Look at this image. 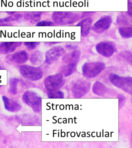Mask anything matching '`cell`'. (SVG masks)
<instances>
[{
  "label": "cell",
  "mask_w": 132,
  "mask_h": 148,
  "mask_svg": "<svg viewBox=\"0 0 132 148\" xmlns=\"http://www.w3.org/2000/svg\"><path fill=\"white\" fill-rule=\"evenodd\" d=\"M52 18L57 25H65L75 23L80 18V15L73 12H55L52 14Z\"/></svg>",
  "instance_id": "cell-1"
},
{
  "label": "cell",
  "mask_w": 132,
  "mask_h": 148,
  "mask_svg": "<svg viewBox=\"0 0 132 148\" xmlns=\"http://www.w3.org/2000/svg\"><path fill=\"white\" fill-rule=\"evenodd\" d=\"M22 100L35 113L41 112L42 109V98L37 93L31 90L25 91L23 95Z\"/></svg>",
  "instance_id": "cell-2"
},
{
  "label": "cell",
  "mask_w": 132,
  "mask_h": 148,
  "mask_svg": "<svg viewBox=\"0 0 132 148\" xmlns=\"http://www.w3.org/2000/svg\"><path fill=\"white\" fill-rule=\"evenodd\" d=\"M110 82L117 88L131 95L132 78L130 77H121L115 74H110L109 76Z\"/></svg>",
  "instance_id": "cell-3"
},
{
  "label": "cell",
  "mask_w": 132,
  "mask_h": 148,
  "mask_svg": "<svg viewBox=\"0 0 132 148\" xmlns=\"http://www.w3.org/2000/svg\"><path fill=\"white\" fill-rule=\"evenodd\" d=\"M105 67V64L102 62L85 63L82 66V74L87 78H93L98 75Z\"/></svg>",
  "instance_id": "cell-4"
},
{
  "label": "cell",
  "mask_w": 132,
  "mask_h": 148,
  "mask_svg": "<svg viewBox=\"0 0 132 148\" xmlns=\"http://www.w3.org/2000/svg\"><path fill=\"white\" fill-rule=\"evenodd\" d=\"M19 72L23 77L32 81L40 80L43 75L42 69L27 65L21 66Z\"/></svg>",
  "instance_id": "cell-5"
},
{
  "label": "cell",
  "mask_w": 132,
  "mask_h": 148,
  "mask_svg": "<svg viewBox=\"0 0 132 148\" xmlns=\"http://www.w3.org/2000/svg\"><path fill=\"white\" fill-rule=\"evenodd\" d=\"M90 87L91 83L89 81L84 79H79L72 84L71 89L74 97L80 98L88 92Z\"/></svg>",
  "instance_id": "cell-6"
},
{
  "label": "cell",
  "mask_w": 132,
  "mask_h": 148,
  "mask_svg": "<svg viewBox=\"0 0 132 148\" xmlns=\"http://www.w3.org/2000/svg\"><path fill=\"white\" fill-rule=\"evenodd\" d=\"M65 81L60 73L47 77L45 80L44 84L46 89L49 91L58 90L64 86Z\"/></svg>",
  "instance_id": "cell-7"
},
{
  "label": "cell",
  "mask_w": 132,
  "mask_h": 148,
  "mask_svg": "<svg viewBox=\"0 0 132 148\" xmlns=\"http://www.w3.org/2000/svg\"><path fill=\"white\" fill-rule=\"evenodd\" d=\"M65 53V51L64 48L60 46L53 47L46 52V63L48 64H52Z\"/></svg>",
  "instance_id": "cell-8"
},
{
  "label": "cell",
  "mask_w": 132,
  "mask_h": 148,
  "mask_svg": "<svg viewBox=\"0 0 132 148\" xmlns=\"http://www.w3.org/2000/svg\"><path fill=\"white\" fill-rule=\"evenodd\" d=\"M112 22V19L111 16H104L94 24L92 30L96 33L101 34L110 27Z\"/></svg>",
  "instance_id": "cell-9"
},
{
  "label": "cell",
  "mask_w": 132,
  "mask_h": 148,
  "mask_svg": "<svg viewBox=\"0 0 132 148\" xmlns=\"http://www.w3.org/2000/svg\"><path fill=\"white\" fill-rule=\"evenodd\" d=\"M29 55L25 50H21L6 57L7 60L10 63L23 64L28 60Z\"/></svg>",
  "instance_id": "cell-10"
},
{
  "label": "cell",
  "mask_w": 132,
  "mask_h": 148,
  "mask_svg": "<svg viewBox=\"0 0 132 148\" xmlns=\"http://www.w3.org/2000/svg\"><path fill=\"white\" fill-rule=\"evenodd\" d=\"M96 49L98 53L106 57H111L115 51L114 48L112 45L104 42H100L97 44Z\"/></svg>",
  "instance_id": "cell-11"
},
{
  "label": "cell",
  "mask_w": 132,
  "mask_h": 148,
  "mask_svg": "<svg viewBox=\"0 0 132 148\" xmlns=\"http://www.w3.org/2000/svg\"><path fill=\"white\" fill-rule=\"evenodd\" d=\"M20 42H3L0 43V53L7 54L13 52L22 45Z\"/></svg>",
  "instance_id": "cell-12"
},
{
  "label": "cell",
  "mask_w": 132,
  "mask_h": 148,
  "mask_svg": "<svg viewBox=\"0 0 132 148\" xmlns=\"http://www.w3.org/2000/svg\"><path fill=\"white\" fill-rule=\"evenodd\" d=\"M5 109L9 112L15 113L19 112L22 108L21 106L15 101L10 99L5 96L2 97Z\"/></svg>",
  "instance_id": "cell-13"
},
{
  "label": "cell",
  "mask_w": 132,
  "mask_h": 148,
  "mask_svg": "<svg viewBox=\"0 0 132 148\" xmlns=\"http://www.w3.org/2000/svg\"><path fill=\"white\" fill-rule=\"evenodd\" d=\"M92 21L91 18H87L83 19L76 25V26H81V36L86 37L88 36L91 27Z\"/></svg>",
  "instance_id": "cell-14"
},
{
  "label": "cell",
  "mask_w": 132,
  "mask_h": 148,
  "mask_svg": "<svg viewBox=\"0 0 132 148\" xmlns=\"http://www.w3.org/2000/svg\"><path fill=\"white\" fill-rule=\"evenodd\" d=\"M81 52L79 50H75L67 53L63 57V62L66 64L75 63L77 64L80 60Z\"/></svg>",
  "instance_id": "cell-15"
},
{
  "label": "cell",
  "mask_w": 132,
  "mask_h": 148,
  "mask_svg": "<svg viewBox=\"0 0 132 148\" xmlns=\"http://www.w3.org/2000/svg\"><path fill=\"white\" fill-rule=\"evenodd\" d=\"M77 64L75 63H69L67 65H63L60 68V73L63 77L69 76L74 73L76 70Z\"/></svg>",
  "instance_id": "cell-16"
},
{
  "label": "cell",
  "mask_w": 132,
  "mask_h": 148,
  "mask_svg": "<svg viewBox=\"0 0 132 148\" xmlns=\"http://www.w3.org/2000/svg\"><path fill=\"white\" fill-rule=\"evenodd\" d=\"M108 89L107 87L101 82L96 81L93 86V91L96 95L100 96H105Z\"/></svg>",
  "instance_id": "cell-17"
},
{
  "label": "cell",
  "mask_w": 132,
  "mask_h": 148,
  "mask_svg": "<svg viewBox=\"0 0 132 148\" xmlns=\"http://www.w3.org/2000/svg\"><path fill=\"white\" fill-rule=\"evenodd\" d=\"M43 60V54L42 52L37 50L32 54L30 57V61L33 65H38L42 62Z\"/></svg>",
  "instance_id": "cell-18"
},
{
  "label": "cell",
  "mask_w": 132,
  "mask_h": 148,
  "mask_svg": "<svg viewBox=\"0 0 132 148\" xmlns=\"http://www.w3.org/2000/svg\"><path fill=\"white\" fill-rule=\"evenodd\" d=\"M42 14L41 12H29L25 16V18L31 22H36L40 20Z\"/></svg>",
  "instance_id": "cell-19"
},
{
  "label": "cell",
  "mask_w": 132,
  "mask_h": 148,
  "mask_svg": "<svg viewBox=\"0 0 132 148\" xmlns=\"http://www.w3.org/2000/svg\"><path fill=\"white\" fill-rule=\"evenodd\" d=\"M119 34L122 38H129L132 36V27L131 26L121 27L119 29Z\"/></svg>",
  "instance_id": "cell-20"
},
{
  "label": "cell",
  "mask_w": 132,
  "mask_h": 148,
  "mask_svg": "<svg viewBox=\"0 0 132 148\" xmlns=\"http://www.w3.org/2000/svg\"><path fill=\"white\" fill-rule=\"evenodd\" d=\"M19 82V79L16 78L10 79L9 81L10 92L13 95H16L17 94V85Z\"/></svg>",
  "instance_id": "cell-21"
},
{
  "label": "cell",
  "mask_w": 132,
  "mask_h": 148,
  "mask_svg": "<svg viewBox=\"0 0 132 148\" xmlns=\"http://www.w3.org/2000/svg\"><path fill=\"white\" fill-rule=\"evenodd\" d=\"M48 97L50 99H63L64 98V93L60 90L50 91L48 94Z\"/></svg>",
  "instance_id": "cell-22"
},
{
  "label": "cell",
  "mask_w": 132,
  "mask_h": 148,
  "mask_svg": "<svg viewBox=\"0 0 132 148\" xmlns=\"http://www.w3.org/2000/svg\"><path fill=\"white\" fill-rule=\"evenodd\" d=\"M40 43L37 42H24V45L28 50H31L36 49Z\"/></svg>",
  "instance_id": "cell-23"
},
{
  "label": "cell",
  "mask_w": 132,
  "mask_h": 148,
  "mask_svg": "<svg viewBox=\"0 0 132 148\" xmlns=\"http://www.w3.org/2000/svg\"><path fill=\"white\" fill-rule=\"evenodd\" d=\"M22 17V14L20 13L11 16H10L4 18L3 20L4 21L9 22L11 21H17L20 19Z\"/></svg>",
  "instance_id": "cell-24"
},
{
  "label": "cell",
  "mask_w": 132,
  "mask_h": 148,
  "mask_svg": "<svg viewBox=\"0 0 132 148\" xmlns=\"http://www.w3.org/2000/svg\"><path fill=\"white\" fill-rule=\"evenodd\" d=\"M54 24L52 22L50 21H41L39 22L38 23L36 24V26H54Z\"/></svg>",
  "instance_id": "cell-25"
},
{
  "label": "cell",
  "mask_w": 132,
  "mask_h": 148,
  "mask_svg": "<svg viewBox=\"0 0 132 148\" xmlns=\"http://www.w3.org/2000/svg\"><path fill=\"white\" fill-rule=\"evenodd\" d=\"M125 101V98L123 96L119 95V108L121 107V106H123Z\"/></svg>",
  "instance_id": "cell-26"
},
{
  "label": "cell",
  "mask_w": 132,
  "mask_h": 148,
  "mask_svg": "<svg viewBox=\"0 0 132 148\" xmlns=\"http://www.w3.org/2000/svg\"><path fill=\"white\" fill-rule=\"evenodd\" d=\"M15 12H8L7 13L8 14H9L11 15V14H13L15 13Z\"/></svg>",
  "instance_id": "cell-27"
},
{
  "label": "cell",
  "mask_w": 132,
  "mask_h": 148,
  "mask_svg": "<svg viewBox=\"0 0 132 148\" xmlns=\"http://www.w3.org/2000/svg\"><path fill=\"white\" fill-rule=\"evenodd\" d=\"M3 21H4V20H3V19H0V23L3 22Z\"/></svg>",
  "instance_id": "cell-28"
},
{
  "label": "cell",
  "mask_w": 132,
  "mask_h": 148,
  "mask_svg": "<svg viewBox=\"0 0 132 148\" xmlns=\"http://www.w3.org/2000/svg\"><path fill=\"white\" fill-rule=\"evenodd\" d=\"M1 69V66H0V69Z\"/></svg>",
  "instance_id": "cell-29"
},
{
  "label": "cell",
  "mask_w": 132,
  "mask_h": 148,
  "mask_svg": "<svg viewBox=\"0 0 132 148\" xmlns=\"http://www.w3.org/2000/svg\"><path fill=\"white\" fill-rule=\"evenodd\" d=\"M1 87V86H0V87Z\"/></svg>",
  "instance_id": "cell-30"
}]
</instances>
